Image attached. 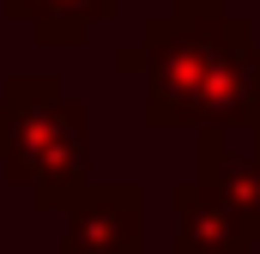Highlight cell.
I'll use <instances>...</instances> for the list:
<instances>
[{"label": "cell", "mask_w": 260, "mask_h": 254, "mask_svg": "<svg viewBox=\"0 0 260 254\" xmlns=\"http://www.w3.org/2000/svg\"><path fill=\"white\" fill-rule=\"evenodd\" d=\"M121 73H139V115L151 133L248 121L260 103V43L248 18H230L224 0H176L170 18H151L139 43L115 49Z\"/></svg>", "instance_id": "1"}, {"label": "cell", "mask_w": 260, "mask_h": 254, "mask_svg": "<svg viewBox=\"0 0 260 254\" xmlns=\"http://www.w3.org/2000/svg\"><path fill=\"white\" fill-rule=\"evenodd\" d=\"M0 170L37 212H67L91 182V109L49 73H6L0 85Z\"/></svg>", "instance_id": "2"}, {"label": "cell", "mask_w": 260, "mask_h": 254, "mask_svg": "<svg viewBox=\"0 0 260 254\" xmlns=\"http://www.w3.org/2000/svg\"><path fill=\"white\" fill-rule=\"evenodd\" d=\"M55 254H145V188L139 182H85L67 206Z\"/></svg>", "instance_id": "3"}, {"label": "cell", "mask_w": 260, "mask_h": 254, "mask_svg": "<svg viewBox=\"0 0 260 254\" xmlns=\"http://www.w3.org/2000/svg\"><path fill=\"white\" fill-rule=\"evenodd\" d=\"M170 206H176V242H170V254H254V230L242 224V212L224 200V188L212 176L176 182Z\"/></svg>", "instance_id": "4"}, {"label": "cell", "mask_w": 260, "mask_h": 254, "mask_svg": "<svg viewBox=\"0 0 260 254\" xmlns=\"http://www.w3.org/2000/svg\"><path fill=\"white\" fill-rule=\"evenodd\" d=\"M0 12L24 24L37 49H85L91 30H103L121 12V0H0Z\"/></svg>", "instance_id": "5"}, {"label": "cell", "mask_w": 260, "mask_h": 254, "mask_svg": "<svg viewBox=\"0 0 260 254\" xmlns=\"http://www.w3.org/2000/svg\"><path fill=\"white\" fill-rule=\"evenodd\" d=\"M248 145H254V157H260V103L248 109Z\"/></svg>", "instance_id": "6"}]
</instances>
